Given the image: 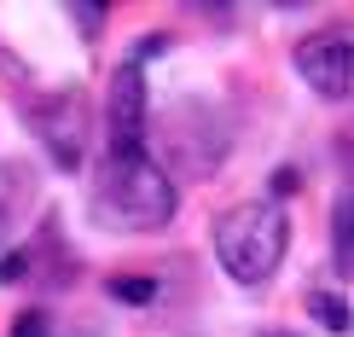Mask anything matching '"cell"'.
<instances>
[{
	"label": "cell",
	"instance_id": "cell-1",
	"mask_svg": "<svg viewBox=\"0 0 354 337\" xmlns=\"http://www.w3.org/2000/svg\"><path fill=\"white\" fill-rule=\"evenodd\" d=\"M93 221L105 233H157L174 221L180 192L151 152H111L93 181Z\"/></svg>",
	"mask_w": 354,
	"mask_h": 337
},
{
	"label": "cell",
	"instance_id": "cell-2",
	"mask_svg": "<svg viewBox=\"0 0 354 337\" xmlns=\"http://www.w3.org/2000/svg\"><path fill=\"white\" fill-rule=\"evenodd\" d=\"M290 251V215L279 198L232 203L215 215V256L239 285H268Z\"/></svg>",
	"mask_w": 354,
	"mask_h": 337
},
{
	"label": "cell",
	"instance_id": "cell-3",
	"mask_svg": "<svg viewBox=\"0 0 354 337\" xmlns=\"http://www.w3.org/2000/svg\"><path fill=\"white\" fill-rule=\"evenodd\" d=\"M297 76L319 99H348L354 93V29H319L297 47Z\"/></svg>",
	"mask_w": 354,
	"mask_h": 337
},
{
	"label": "cell",
	"instance_id": "cell-4",
	"mask_svg": "<svg viewBox=\"0 0 354 337\" xmlns=\"http://www.w3.org/2000/svg\"><path fill=\"white\" fill-rule=\"evenodd\" d=\"M24 116L35 122V134H41V145L53 152V163H58V169H76V163H82V145H87V111H82V99H76V93H53V99H41V105H24Z\"/></svg>",
	"mask_w": 354,
	"mask_h": 337
},
{
	"label": "cell",
	"instance_id": "cell-5",
	"mask_svg": "<svg viewBox=\"0 0 354 337\" xmlns=\"http://www.w3.org/2000/svg\"><path fill=\"white\" fill-rule=\"evenodd\" d=\"M111 152H145V64L122 58L111 76Z\"/></svg>",
	"mask_w": 354,
	"mask_h": 337
},
{
	"label": "cell",
	"instance_id": "cell-6",
	"mask_svg": "<svg viewBox=\"0 0 354 337\" xmlns=\"http://www.w3.org/2000/svg\"><path fill=\"white\" fill-rule=\"evenodd\" d=\"M331 256H337V273L354 280V192H343L331 210Z\"/></svg>",
	"mask_w": 354,
	"mask_h": 337
},
{
	"label": "cell",
	"instance_id": "cell-7",
	"mask_svg": "<svg viewBox=\"0 0 354 337\" xmlns=\"http://www.w3.org/2000/svg\"><path fill=\"white\" fill-rule=\"evenodd\" d=\"M308 314H314L326 331H354V309H348L343 297H337V291H326V285L308 291Z\"/></svg>",
	"mask_w": 354,
	"mask_h": 337
},
{
	"label": "cell",
	"instance_id": "cell-8",
	"mask_svg": "<svg viewBox=\"0 0 354 337\" xmlns=\"http://www.w3.org/2000/svg\"><path fill=\"white\" fill-rule=\"evenodd\" d=\"M111 297L128 302V309H145V302H157V280H151V273H116Z\"/></svg>",
	"mask_w": 354,
	"mask_h": 337
},
{
	"label": "cell",
	"instance_id": "cell-9",
	"mask_svg": "<svg viewBox=\"0 0 354 337\" xmlns=\"http://www.w3.org/2000/svg\"><path fill=\"white\" fill-rule=\"evenodd\" d=\"M12 337H58V326H53L47 309H24L18 320H12Z\"/></svg>",
	"mask_w": 354,
	"mask_h": 337
},
{
	"label": "cell",
	"instance_id": "cell-10",
	"mask_svg": "<svg viewBox=\"0 0 354 337\" xmlns=\"http://www.w3.org/2000/svg\"><path fill=\"white\" fill-rule=\"evenodd\" d=\"M70 12H76V18H82V29L93 35V29L105 24V12H111V6H99V0H82V6H70Z\"/></svg>",
	"mask_w": 354,
	"mask_h": 337
},
{
	"label": "cell",
	"instance_id": "cell-11",
	"mask_svg": "<svg viewBox=\"0 0 354 337\" xmlns=\"http://www.w3.org/2000/svg\"><path fill=\"white\" fill-rule=\"evenodd\" d=\"M24 268H29V251H12L6 262H0V280H18Z\"/></svg>",
	"mask_w": 354,
	"mask_h": 337
},
{
	"label": "cell",
	"instance_id": "cell-12",
	"mask_svg": "<svg viewBox=\"0 0 354 337\" xmlns=\"http://www.w3.org/2000/svg\"><path fill=\"white\" fill-rule=\"evenodd\" d=\"M6 227H12V221H6V210H0V244H6Z\"/></svg>",
	"mask_w": 354,
	"mask_h": 337
}]
</instances>
